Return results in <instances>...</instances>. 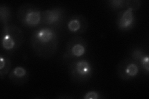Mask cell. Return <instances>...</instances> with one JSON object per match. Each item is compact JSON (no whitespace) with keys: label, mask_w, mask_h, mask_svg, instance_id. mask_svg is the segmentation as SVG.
Here are the masks:
<instances>
[{"label":"cell","mask_w":149,"mask_h":99,"mask_svg":"<svg viewBox=\"0 0 149 99\" xmlns=\"http://www.w3.org/2000/svg\"><path fill=\"white\" fill-rule=\"evenodd\" d=\"M31 44L35 53L42 58H49L55 53L58 46V36L52 27H45L35 30Z\"/></svg>","instance_id":"obj_1"},{"label":"cell","mask_w":149,"mask_h":99,"mask_svg":"<svg viewBox=\"0 0 149 99\" xmlns=\"http://www.w3.org/2000/svg\"><path fill=\"white\" fill-rule=\"evenodd\" d=\"M24 35L19 28L15 25L4 26L1 44L4 50L13 51L17 49L23 42Z\"/></svg>","instance_id":"obj_2"},{"label":"cell","mask_w":149,"mask_h":99,"mask_svg":"<svg viewBox=\"0 0 149 99\" xmlns=\"http://www.w3.org/2000/svg\"><path fill=\"white\" fill-rule=\"evenodd\" d=\"M72 78L78 82H84L89 80L93 74V69L91 63L85 59L73 61L69 66Z\"/></svg>","instance_id":"obj_3"},{"label":"cell","mask_w":149,"mask_h":99,"mask_svg":"<svg viewBox=\"0 0 149 99\" xmlns=\"http://www.w3.org/2000/svg\"><path fill=\"white\" fill-rule=\"evenodd\" d=\"M42 12L39 9L26 4L21 6L18 9L17 17L22 24L26 27H34L41 23Z\"/></svg>","instance_id":"obj_4"},{"label":"cell","mask_w":149,"mask_h":99,"mask_svg":"<svg viewBox=\"0 0 149 99\" xmlns=\"http://www.w3.org/2000/svg\"><path fill=\"white\" fill-rule=\"evenodd\" d=\"M88 45L81 37H73L70 39L67 44L66 51L64 53L65 59H77L85 54Z\"/></svg>","instance_id":"obj_5"},{"label":"cell","mask_w":149,"mask_h":99,"mask_svg":"<svg viewBox=\"0 0 149 99\" xmlns=\"http://www.w3.org/2000/svg\"><path fill=\"white\" fill-rule=\"evenodd\" d=\"M139 69L138 65L131 58H129L119 63L118 66V74L121 79L128 81L137 76Z\"/></svg>","instance_id":"obj_6"},{"label":"cell","mask_w":149,"mask_h":99,"mask_svg":"<svg viewBox=\"0 0 149 99\" xmlns=\"http://www.w3.org/2000/svg\"><path fill=\"white\" fill-rule=\"evenodd\" d=\"M63 11L61 8H55L42 12L41 23L47 26H56L61 24Z\"/></svg>","instance_id":"obj_7"},{"label":"cell","mask_w":149,"mask_h":99,"mask_svg":"<svg viewBox=\"0 0 149 99\" xmlns=\"http://www.w3.org/2000/svg\"><path fill=\"white\" fill-rule=\"evenodd\" d=\"M136 23V17L133 11L127 9L119 13L117 19V24L119 29L123 31H127L132 29Z\"/></svg>","instance_id":"obj_8"},{"label":"cell","mask_w":149,"mask_h":99,"mask_svg":"<svg viewBox=\"0 0 149 99\" xmlns=\"http://www.w3.org/2000/svg\"><path fill=\"white\" fill-rule=\"evenodd\" d=\"M88 27V21L83 15H73L70 19L67 28L70 32L80 35L85 32Z\"/></svg>","instance_id":"obj_9"},{"label":"cell","mask_w":149,"mask_h":99,"mask_svg":"<svg viewBox=\"0 0 149 99\" xmlns=\"http://www.w3.org/2000/svg\"><path fill=\"white\" fill-rule=\"evenodd\" d=\"M130 58L136 63L139 68L148 74L149 73L148 55L141 48H134L130 52Z\"/></svg>","instance_id":"obj_10"},{"label":"cell","mask_w":149,"mask_h":99,"mask_svg":"<svg viewBox=\"0 0 149 99\" xmlns=\"http://www.w3.org/2000/svg\"><path fill=\"white\" fill-rule=\"evenodd\" d=\"M9 78L13 84L22 85L27 81L29 78V73L24 68L17 66L11 71Z\"/></svg>","instance_id":"obj_11"},{"label":"cell","mask_w":149,"mask_h":99,"mask_svg":"<svg viewBox=\"0 0 149 99\" xmlns=\"http://www.w3.org/2000/svg\"><path fill=\"white\" fill-rule=\"evenodd\" d=\"M11 67V60L6 56L1 55L0 58V78L3 79L9 73Z\"/></svg>","instance_id":"obj_12"},{"label":"cell","mask_w":149,"mask_h":99,"mask_svg":"<svg viewBox=\"0 0 149 99\" xmlns=\"http://www.w3.org/2000/svg\"><path fill=\"white\" fill-rule=\"evenodd\" d=\"M0 18L1 22L4 26L8 25V23L11 19V11L6 5H2L0 7Z\"/></svg>","instance_id":"obj_13"},{"label":"cell","mask_w":149,"mask_h":99,"mask_svg":"<svg viewBox=\"0 0 149 99\" xmlns=\"http://www.w3.org/2000/svg\"><path fill=\"white\" fill-rule=\"evenodd\" d=\"M108 3L109 6L115 11L125 8V0H111Z\"/></svg>","instance_id":"obj_14"},{"label":"cell","mask_w":149,"mask_h":99,"mask_svg":"<svg viewBox=\"0 0 149 99\" xmlns=\"http://www.w3.org/2000/svg\"><path fill=\"white\" fill-rule=\"evenodd\" d=\"M141 1L139 0H125V8L134 11H136L141 7Z\"/></svg>","instance_id":"obj_15"},{"label":"cell","mask_w":149,"mask_h":99,"mask_svg":"<svg viewBox=\"0 0 149 99\" xmlns=\"http://www.w3.org/2000/svg\"><path fill=\"white\" fill-rule=\"evenodd\" d=\"M101 98V95L98 92L96 91H90L86 93L83 97L85 99H98Z\"/></svg>","instance_id":"obj_16"}]
</instances>
